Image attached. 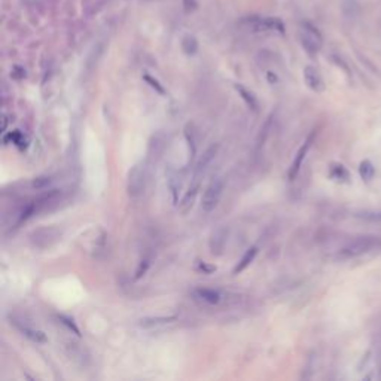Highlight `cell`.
Returning a JSON list of instances; mask_svg holds the SVG:
<instances>
[{"mask_svg": "<svg viewBox=\"0 0 381 381\" xmlns=\"http://www.w3.org/2000/svg\"><path fill=\"white\" fill-rule=\"evenodd\" d=\"M148 183V168L145 164L139 162L133 165L127 176V192L128 197L136 200L143 195Z\"/></svg>", "mask_w": 381, "mask_h": 381, "instance_id": "1", "label": "cell"}, {"mask_svg": "<svg viewBox=\"0 0 381 381\" xmlns=\"http://www.w3.org/2000/svg\"><path fill=\"white\" fill-rule=\"evenodd\" d=\"M379 244V238L373 235H362L358 237L352 241H349L343 249H341V256L344 258H358L361 255L368 253Z\"/></svg>", "mask_w": 381, "mask_h": 381, "instance_id": "2", "label": "cell"}, {"mask_svg": "<svg viewBox=\"0 0 381 381\" xmlns=\"http://www.w3.org/2000/svg\"><path fill=\"white\" fill-rule=\"evenodd\" d=\"M224 188H225V182L222 177H216L209 183V186L204 191L203 201H201V209L204 213H212L218 207L221 197L224 194Z\"/></svg>", "mask_w": 381, "mask_h": 381, "instance_id": "3", "label": "cell"}, {"mask_svg": "<svg viewBox=\"0 0 381 381\" xmlns=\"http://www.w3.org/2000/svg\"><path fill=\"white\" fill-rule=\"evenodd\" d=\"M250 30L258 31V33H285V25L279 18H271V16H247L243 21Z\"/></svg>", "mask_w": 381, "mask_h": 381, "instance_id": "4", "label": "cell"}, {"mask_svg": "<svg viewBox=\"0 0 381 381\" xmlns=\"http://www.w3.org/2000/svg\"><path fill=\"white\" fill-rule=\"evenodd\" d=\"M300 40H301V45L304 46V49L308 54H317L319 49L322 48V43H323L320 31L310 22H304L301 25Z\"/></svg>", "mask_w": 381, "mask_h": 381, "instance_id": "5", "label": "cell"}, {"mask_svg": "<svg viewBox=\"0 0 381 381\" xmlns=\"http://www.w3.org/2000/svg\"><path fill=\"white\" fill-rule=\"evenodd\" d=\"M60 237H61V232L57 228H43L34 231L30 235V241L34 247L46 249V247H51L54 243H57Z\"/></svg>", "mask_w": 381, "mask_h": 381, "instance_id": "6", "label": "cell"}, {"mask_svg": "<svg viewBox=\"0 0 381 381\" xmlns=\"http://www.w3.org/2000/svg\"><path fill=\"white\" fill-rule=\"evenodd\" d=\"M9 320H10V325H12L15 329H18V331H19L25 338H28L30 341H33V343H36V344H43V343L48 341V338H46V335H45L43 331L36 329V328H33L31 325H28V323H25L24 320L16 319V317H9Z\"/></svg>", "mask_w": 381, "mask_h": 381, "instance_id": "7", "label": "cell"}, {"mask_svg": "<svg viewBox=\"0 0 381 381\" xmlns=\"http://www.w3.org/2000/svg\"><path fill=\"white\" fill-rule=\"evenodd\" d=\"M314 136H316V131H313L311 136L307 137V140L303 143V146L300 148V151L297 152V156H295V159H294V162H292V165H291V168H289V173H288L289 180H294V179L298 176V173H300V170H301V165H303V162H304L305 156H307V153H308L311 145H313Z\"/></svg>", "mask_w": 381, "mask_h": 381, "instance_id": "8", "label": "cell"}, {"mask_svg": "<svg viewBox=\"0 0 381 381\" xmlns=\"http://www.w3.org/2000/svg\"><path fill=\"white\" fill-rule=\"evenodd\" d=\"M218 151H219V146L218 145H212L210 148L206 149V152L201 155V158L198 159V162L195 165V170H194V177L195 179H201V176L206 173V170L210 165V162L215 159Z\"/></svg>", "mask_w": 381, "mask_h": 381, "instance_id": "9", "label": "cell"}, {"mask_svg": "<svg viewBox=\"0 0 381 381\" xmlns=\"http://www.w3.org/2000/svg\"><path fill=\"white\" fill-rule=\"evenodd\" d=\"M304 80L307 86L310 89H313L314 92H322L325 89L323 79L320 76L319 70L313 66H307L304 69Z\"/></svg>", "mask_w": 381, "mask_h": 381, "instance_id": "10", "label": "cell"}, {"mask_svg": "<svg viewBox=\"0 0 381 381\" xmlns=\"http://www.w3.org/2000/svg\"><path fill=\"white\" fill-rule=\"evenodd\" d=\"M228 240V229L218 228L213 231L212 237H210V250L213 255H221L225 249Z\"/></svg>", "mask_w": 381, "mask_h": 381, "instance_id": "11", "label": "cell"}, {"mask_svg": "<svg viewBox=\"0 0 381 381\" xmlns=\"http://www.w3.org/2000/svg\"><path fill=\"white\" fill-rule=\"evenodd\" d=\"M177 320L176 316H156V317H143L139 320V326L143 329H153V328H161L171 325Z\"/></svg>", "mask_w": 381, "mask_h": 381, "instance_id": "12", "label": "cell"}, {"mask_svg": "<svg viewBox=\"0 0 381 381\" xmlns=\"http://www.w3.org/2000/svg\"><path fill=\"white\" fill-rule=\"evenodd\" d=\"M164 149H165V137L162 134L153 136L151 143H149V149H148V159H149V162H156L161 158Z\"/></svg>", "mask_w": 381, "mask_h": 381, "instance_id": "13", "label": "cell"}, {"mask_svg": "<svg viewBox=\"0 0 381 381\" xmlns=\"http://www.w3.org/2000/svg\"><path fill=\"white\" fill-rule=\"evenodd\" d=\"M194 295L197 300L206 303V304L215 305L221 303V292L216 291V289H210V288H198L194 291Z\"/></svg>", "mask_w": 381, "mask_h": 381, "instance_id": "14", "label": "cell"}, {"mask_svg": "<svg viewBox=\"0 0 381 381\" xmlns=\"http://www.w3.org/2000/svg\"><path fill=\"white\" fill-rule=\"evenodd\" d=\"M256 255H258V247H250L244 255H243V258L240 259V262L237 264V267L234 268V274H240L241 271H244L253 261H255V258H256Z\"/></svg>", "mask_w": 381, "mask_h": 381, "instance_id": "15", "label": "cell"}, {"mask_svg": "<svg viewBox=\"0 0 381 381\" xmlns=\"http://www.w3.org/2000/svg\"><path fill=\"white\" fill-rule=\"evenodd\" d=\"M235 89H237L238 95L243 98V101L247 104V107H250L253 112H256V110H258V100H256V97L253 95V92L249 91L247 88H244L243 85H235Z\"/></svg>", "mask_w": 381, "mask_h": 381, "instance_id": "16", "label": "cell"}, {"mask_svg": "<svg viewBox=\"0 0 381 381\" xmlns=\"http://www.w3.org/2000/svg\"><path fill=\"white\" fill-rule=\"evenodd\" d=\"M198 189H200V179H195V177H194V182H192L189 191H188V192L185 194V197H183V201H182V207H183V209L192 206V203H194V200H195V195L198 194Z\"/></svg>", "mask_w": 381, "mask_h": 381, "instance_id": "17", "label": "cell"}, {"mask_svg": "<svg viewBox=\"0 0 381 381\" xmlns=\"http://www.w3.org/2000/svg\"><path fill=\"white\" fill-rule=\"evenodd\" d=\"M182 51L186 54V55H194L197 51H198V40L194 37V36H191V34H188V36H185L183 39H182Z\"/></svg>", "mask_w": 381, "mask_h": 381, "instance_id": "18", "label": "cell"}, {"mask_svg": "<svg viewBox=\"0 0 381 381\" xmlns=\"http://www.w3.org/2000/svg\"><path fill=\"white\" fill-rule=\"evenodd\" d=\"M359 174H361V177H362L365 182H370V180L374 177V174H376V168H374L373 162L368 161V159L362 161L361 165H359Z\"/></svg>", "mask_w": 381, "mask_h": 381, "instance_id": "19", "label": "cell"}, {"mask_svg": "<svg viewBox=\"0 0 381 381\" xmlns=\"http://www.w3.org/2000/svg\"><path fill=\"white\" fill-rule=\"evenodd\" d=\"M185 139H186L188 148H189V161H192L195 153H197V145H195V137H194V131H192L191 124H188L186 128H185Z\"/></svg>", "mask_w": 381, "mask_h": 381, "instance_id": "20", "label": "cell"}, {"mask_svg": "<svg viewBox=\"0 0 381 381\" xmlns=\"http://www.w3.org/2000/svg\"><path fill=\"white\" fill-rule=\"evenodd\" d=\"M331 176H332L334 179H337V180H343V182L349 180V177H350L349 171H347L343 165H338V164L332 165V168H331Z\"/></svg>", "mask_w": 381, "mask_h": 381, "instance_id": "21", "label": "cell"}, {"mask_svg": "<svg viewBox=\"0 0 381 381\" xmlns=\"http://www.w3.org/2000/svg\"><path fill=\"white\" fill-rule=\"evenodd\" d=\"M168 188H170L171 195H173V203L177 204V194H179V189H180V182L177 180L176 174L168 176Z\"/></svg>", "mask_w": 381, "mask_h": 381, "instance_id": "22", "label": "cell"}, {"mask_svg": "<svg viewBox=\"0 0 381 381\" xmlns=\"http://www.w3.org/2000/svg\"><path fill=\"white\" fill-rule=\"evenodd\" d=\"M57 319H58V322L61 323V325H64L69 331H72L73 334H76L77 337L80 335V331H79V328H77L76 325H75V322L70 319V317H66V316H63V314H60V316H57Z\"/></svg>", "mask_w": 381, "mask_h": 381, "instance_id": "23", "label": "cell"}, {"mask_svg": "<svg viewBox=\"0 0 381 381\" xmlns=\"http://www.w3.org/2000/svg\"><path fill=\"white\" fill-rule=\"evenodd\" d=\"M51 183H52L51 177H36V179L31 180V188H34V189H45Z\"/></svg>", "mask_w": 381, "mask_h": 381, "instance_id": "24", "label": "cell"}, {"mask_svg": "<svg viewBox=\"0 0 381 381\" xmlns=\"http://www.w3.org/2000/svg\"><path fill=\"white\" fill-rule=\"evenodd\" d=\"M356 216L361 219L370 221V222H381V212H364Z\"/></svg>", "mask_w": 381, "mask_h": 381, "instance_id": "25", "label": "cell"}, {"mask_svg": "<svg viewBox=\"0 0 381 381\" xmlns=\"http://www.w3.org/2000/svg\"><path fill=\"white\" fill-rule=\"evenodd\" d=\"M7 140H10V142H12L13 145L19 146V145H21V143L24 142V137H22V134H21V133H19L18 130H15V131H12L10 134H7V136H6V137L3 139V142H4V143H6Z\"/></svg>", "mask_w": 381, "mask_h": 381, "instance_id": "26", "label": "cell"}, {"mask_svg": "<svg viewBox=\"0 0 381 381\" xmlns=\"http://www.w3.org/2000/svg\"><path fill=\"white\" fill-rule=\"evenodd\" d=\"M143 79L148 82V85H149V86H152L156 92H159L161 95H164V94H165V89L162 88V85H161V83H159L156 79H153V77L149 76V75H145V76H143Z\"/></svg>", "mask_w": 381, "mask_h": 381, "instance_id": "27", "label": "cell"}, {"mask_svg": "<svg viewBox=\"0 0 381 381\" xmlns=\"http://www.w3.org/2000/svg\"><path fill=\"white\" fill-rule=\"evenodd\" d=\"M270 127H271V118H268V121L265 122V125H264V128H261V134H259V139H258V146H262L264 145V142H265V139H267V136H268V130H270Z\"/></svg>", "mask_w": 381, "mask_h": 381, "instance_id": "28", "label": "cell"}, {"mask_svg": "<svg viewBox=\"0 0 381 381\" xmlns=\"http://www.w3.org/2000/svg\"><path fill=\"white\" fill-rule=\"evenodd\" d=\"M148 268H149V261H148V259L142 261L140 265H139V268H137V271H136V279H140V277L146 273Z\"/></svg>", "mask_w": 381, "mask_h": 381, "instance_id": "29", "label": "cell"}, {"mask_svg": "<svg viewBox=\"0 0 381 381\" xmlns=\"http://www.w3.org/2000/svg\"><path fill=\"white\" fill-rule=\"evenodd\" d=\"M197 267H198V270H200V271H203L204 274H210V273L216 271V267H213V265H207L206 262H201V261L197 264Z\"/></svg>", "mask_w": 381, "mask_h": 381, "instance_id": "30", "label": "cell"}, {"mask_svg": "<svg viewBox=\"0 0 381 381\" xmlns=\"http://www.w3.org/2000/svg\"><path fill=\"white\" fill-rule=\"evenodd\" d=\"M183 6H185V10H186V12H191L192 9H195L197 1H195V0H183Z\"/></svg>", "mask_w": 381, "mask_h": 381, "instance_id": "31", "label": "cell"}, {"mask_svg": "<svg viewBox=\"0 0 381 381\" xmlns=\"http://www.w3.org/2000/svg\"><path fill=\"white\" fill-rule=\"evenodd\" d=\"M268 80H270L271 83H274V82H277V76L273 75V72H268Z\"/></svg>", "mask_w": 381, "mask_h": 381, "instance_id": "32", "label": "cell"}, {"mask_svg": "<svg viewBox=\"0 0 381 381\" xmlns=\"http://www.w3.org/2000/svg\"><path fill=\"white\" fill-rule=\"evenodd\" d=\"M6 127H7V121H6V116H3V125H1V131H6Z\"/></svg>", "mask_w": 381, "mask_h": 381, "instance_id": "33", "label": "cell"}]
</instances>
